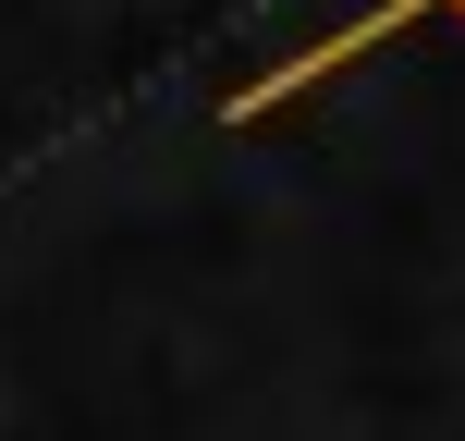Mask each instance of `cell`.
<instances>
[{"mask_svg":"<svg viewBox=\"0 0 465 441\" xmlns=\"http://www.w3.org/2000/svg\"><path fill=\"white\" fill-rule=\"evenodd\" d=\"M429 13H453V25H465V0H368V13L319 25V37H306L294 62H270V74H257V86H232V98H221V123H270V111H282V98H294V86H319V74L368 62L380 37H404V25H429Z\"/></svg>","mask_w":465,"mask_h":441,"instance_id":"6da1fadb","label":"cell"}]
</instances>
